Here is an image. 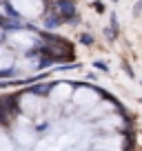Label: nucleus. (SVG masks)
Returning <instances> with one entry per match:
<instances>
[{"instance_id": "nucleus-3", "label": "nucleus", "mask_w": 142, "mask_h": 151, "mask_svg": "<svg viewBox=\"0 0 142 151\" xmlns=\"http://www.w3.org/2000/svg\"><path fill=\"white\" fill-rule=\"evenodd\" d=\"M140 11H142V0H138V5H136V7H133V14H136V16H138V14H140Z\"/></svg>"}, {"instance_id": "nucleus-1", "label": "nucleus", "mask_w": 142, "mask_h": 151, "mask_svg": "<svg viewBox=\"0 0 142 151\" xmlns=\"http://www.w3.org/2000/svg\"><path fill=\"white\" fill-rule=\"evenodd\" d=\"M80 42L82 45H93V36H91V33H82V36H80Z\"/></svg>"}, {"instance_id": "nucleus-4", "label": "nucleus", "mask_w": 142, "mask_h": 151, "mask_svg": "<svg viewBox=\"0 0 142 151\" xmlns=\"http://www.w3.org/2000/svg\"><path fill=\"white\" fill-rule=\"evenodd\" d=\"M93 7H95V9H98V14H102V9H104V5H102V2H95Z\"/></svg>"}, {"instance_id": "nucleus-2", "label": "nucleus", "mask_w": 142, "mask_h": 151, "mask_svg": "<svg viewBox=\"0 0 142 151\" xmlns=\"http://www.w3.org/2000/svg\"><path fill=\"white\" fill-rule=\"evenodd\" d=\"M95 69H100V71H109V67H107V62H102V60H95Z\"/></svg>"}, {"instance_id": "nucleus-5", "label": "nucleus", "mask_w": 142, "mask_h": 151, "mask_svg": "<svg viewBox=\"0 0 142 151\" xmlns=\"http://www.w3.org/2000/svg\"><path fill=\"white\" fill-rule=\"evenodd\" d=\"M113 2H118V0H113Z\"/></svg>"}]
</instances>
